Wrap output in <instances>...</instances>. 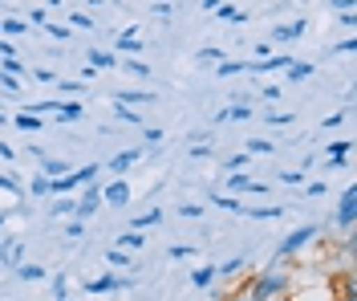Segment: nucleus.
<instances>
[{"label": "nucleus", "instance_id": "1", "mask_svg": "<svg viewBox=\"0 0 357 301\" xmlns=\"http://www.w3.org/2000/svg\"><path fill=\"white\" fill-rule=\"evenodd\" d=\"M292 277L289 273H260V277L252 281V293H248V301H276L289 293Z\"/></svg>", "mask_w": 357, "mask_h": 301}, {"label": "nucleus", "instance_id": "2", "mask_svg": "<svg viewBox=\"0 0 357 301\" xmlns=\"http://www.w3.org/2000/svg\"><path fill=\"white\" fill-rule=\"evenodd\" d=\"M73 200H77V216H73V220H89L93 212L102 208V179L86 184L82 187V196H73Z\"/></svg>", "mask_w": 357, "mask_h": 301}, {"label": "nucleus", "instance_id": "3", "mask_svg": "<svg viewBox=\"0 0 357 301\" xmlns=\"http://www.w3.org/2000/svg\"><path fill=\"white\" fill-rule=\"evenodd\" d=\"M223 184H227V191H223V196H264V191H268V184H260V179H252V175H244V171L227 175Z\"/></svg>", "mask_w": 357, "mask_h": 301}, {"label": "nucleus", "instance_id": "4", "mask_svg": "<svg viewBox=\"0 0 357 301\" xmlns=\"http://www.w3.org/2000/svg\"><path fill=\"white\" fill-rule=\"evenodd\" d=\"M312 236H317V224H305V228H296V232H289L284 240H280V249H276V256H296L305 244H309Z\"/></svg>", "mask_w": 357, "mask_h": 301}, {"label": "nucleus", "instance_id": "5", "mask_svg": "<svg viewBox=\"0 0 357 301\" xmlns=\"http://www.w3.org/2000/svg\"><path fill=\"white\" fill-rule=\"evenodd\" d=\"M102 204H106V208H126V204H130V184H126V179L102 184Z\"/></svg>", "mask_w": 357, "mask_h": 301}, {"label": "nucleus", "instance_id": "6", "mask_svg": "<svg viewBox=\"0 0 357 301\" xmlns=\"http://www.w3.org/2000/svg\"><path fill=\"white\" fill-rule=\"evenodd\" d=\"M305 33H309V21H305V17H296V21L276 24V29H272V41H268V45H284V41H296V37H305Z\"/></svg>", "mask_w": 357, "mask_h": 301}, {"label": "nucleus", "instance_id": "7", "mask_svg": "<svg viewBox=\"0 0 357 301\" xmlns=\"http://www.w3.org/2000/svg\"><path fill=\"white\" fill-rule=\"evenodd\" d=\"M24 265V244L21 240H0V269H21Z\"/></svg>", "mask_w": 357, "mask_h": 301}, {"label": "nucleus", "instance_id": "8", "mask_svg": "<svg viewBox=\"0 0 357 301\" xmlns=\"http://www.w3.org/2000/svg\"><path fill=\"white\" fill-rule=\"evenodd\" d=\"M337 224H341V228H354V224H357V191H354V187H345V191H341Z\"/></svg>", "mask_w": 357, "mask_h": 301}, {"label": "nucleus", "instance_id": "9", "mask_svg": "<svg viewBox=\"0 0 357 301\" xmlns=\"http://www.w3.org/2000/svg\"><path fill=\"white\" fill-rule=\"evenodd\" d=\"M126 285H134V277H114V273H102V277L86 281L89 293H110V289H126Z\"/></svg>", "mask_w": 357, "mask_h": 301}, {"label": "nucleus", "instance_id": "10", "mask_svg": "<svg viewBox=\"0 0 357 301\" xmlns=\"http://www.w3.org/2000/svg\"><path fill=\"white\" fill-rule=\"evenodd\" d=\"M142 159V147H126V151H118L110 163H106V171H114V175H122L126 167H134V163Z\"/></svg>", "mask_w": 357, "mask_h": 301}, {"label": "nucleus", "instance_id": "11", "mask_svg": "<svg viewBox=\"0 0 357 301\" xmlns=\"http://www.w3.org/2000/svg\"><path fill=\"white\" fill-rule=\"evenodd\" d=\"M114 102H122V106H146V102H158L151 90H122V94H114Z\"/></svg>", "mask_w": 357, "mask_h": 301}, {"label": "nucleus", "instance_id": "12", "mask_svg": "<svg viewBox=\"0 0 357 301\" xmlns=\"http://www.w3.org/2000/svg\"><path fill=\"white\" fill-rule=\"evenodd\" d=\"M118 53H122V57H130V61L142 53V41H138V33H134V29H126V33L118 37Z\"/></svg>", "mask_w": 357, "mask_h": 301}, {"label": "nucleus", "instance_id": "13", "mask_svg": "<svg viewBox=\"0 0 357 301\" xmlns=\"http://www.w3.org/2000/svg\"><path fill=\"white\" fill-rule=\"evenodd\" d=\"M248 118H252V106L236 102V106H223L220 115H215V122H248Z\"/></svg>", "mask_w": 357, "mask_h": 301}, {"label": "nucleus", "instance_id": "14", "mask_svg": "<svg viewBox=\"0 0 357 301\" xmlns=\"http://www.w3.org/2000/svg\"><path fill=\"white\" fill-rule=\"evenodd\" d=\"M142 244H146V240H142V232H122V236L114 240V249H118V253H126V256H130L134 249H142Z\"/></svg>", "mask_w": 357, "mask_h": 301}, {"label": "nucleus", "instance_id": "15", "mask_svg": "<svg viewBox=\"0 0 357 301\" xmlns=\"http://www.w3.org/2000/svg\"><path fill=\"white\" fill-rule=\"evenodd\" d=\"M158 220H162V208L142 212V216H134V220H130V232H146V228H155Z\"/></svg>", "mask_w": 357, "mask_h": 301}, {"label": "nucleus", "instance_id": "16", "mask_svg": "<svg viewBox=\"0 0 357 301\" xmlns=\"http://www.w3.org/2000/svg\"><path fill=\"white\" fill-rule=\"evenodd\" d=\"M215 17H220V21H227V24H244L248 21L244 8H236V4H215Z\"/></svg>", "mask_w": 357, "mask_h": 301}, {"label": "nucleus", "instance_id": "17", "mask_svg": "<svg viewBox=\"0 0 357 301\" xmlns=\"http://www.w3.org/2000/svg\"><path fill=\"white\" fill-rule=\"evenodd\" d=\"M89 66H93V70H114V66H118V53L93 49V53H89Z\"/></svg>", "mask_w": 357, "mask_h": 301}, {"label": "nucleus", "instance_id": "18", "mask_svg": "<svg viewBox=\"0 0 357 301\" xmlns=\"http://www.w3.org/2000/svg\"><path fill=\"white\" fill-rule=\"evenodd\" d=\"M240 212H244V216H252V220H280L289 208H276V204H272V208H240Z\"/></svg>", "mask_w": 357, "mask_h": 301}, {"label": "nucleus", "instance_id": "19", "mask_svg": "<svg viewBox=\"0 0 357 301\" xmlns=\"http://www.w3.org/2000/svg\"><path fill=\"white\" fill-rule=\"evenodd\" d=\"M114 118H118V122H126V126H142V115L130 110V106H122V102H114Z\"/></svg>", "mask_w": 357, "mask_h": 301}, {"label": "nucleus", "instance_id": "20", "mask_svg": "<svg viewBox=\"0 0 357 301\" xmlns=\"http://www.w3.org/2000/svg\"><path fill=\"white\" fill-rule=\"evenodd\" d=\"M49 212H53V216H77V200H73V196H57Z\"/></svg>", "mask_w": 357, "mask_h": 301}, {"label": "nucleus", "instance_id": "21", "mask_svg": "<svg viewBox=\"0 0 357 301\" xmlns=\"http://www.w3.org/2000/svg\"><path fill=\"white\" fill-rule=\"evenodd\" d=\"M82 115H86V110H82L77 102H61V106H57V122H77Z\"/></svg>", "mask_w": 357, "mask_h": 301}, {"label": "nucleus", "instance_id": "22", "mask_svg": "<svg viewBox=\"0 0 357 301\" xmlns=\"http://www.w3.org/2000/svg\"><path fill=\"white\" fill-rule=\"evenodd\" d=\"M312 70H317L312 61H292L289 66V82H305V78H312Z\"/></svg>", "mask_w": 357, "mask_h": 301}, {"label": "nucleus", "instance_id": "23", "mask_svg": "<svg viewBox=\"0 0 357 301\" xmlns=\"http://www.w3.org/2000/svg\"><path fill=\"white\" fill-rule=\"evenodd\" d=\"M211 281H215V269H211V265H203V269H195V273H191V285H195V289H207Z\"/></svg>", "mask_w": 357, "mask_h": 301}, {"label": "nucleus", "instance_id": "24", "mask_svg": "<svg viewBox=\"0 0 357 301\" xmlns=\"http://www.w3.org/2000/svg\"><path fill=\"white\" fill-rule=\"evenodd\" d=\"M272 151H276V147L268 139H248L244 142V155H272Z\"/></svg>", "mask_w": 357, "mask_h": 301}, {"label": "nucleus", "instance_id": "25", "mask_svg": "<svg viewBox=\"0 0 357 301\" xmlns=\"http://www.w3.org/2000/svg\"><path fill=\"white\" fill-rule=\"evenodd\" d=\"M24 191L41 200V196H49V179H45V175H33V179H29V187H24Z\"/></svg>", "mask_w": 357, "mask_h": 301}, {"label": "nucleus", "instance_id": "26", "mask_svg": "<svg viewBox=\"0 0 357 301\" xmlns=\"http://www.w3.org/2000/svg\"><path fill=\"white\" fill-rule=\"evenodd\" d=\"M24 29H29V24H24V21H17V17L0 21V33H4V37H17V33H24Z\"/></svg>", "mask_w": 357, "mask_h": 301}, {"label": "nucleus", "instance_id": "27", "mask_svg": "<svg viewBox=\"0 0 357 301\" xmlns=\"http://www.w3.org/2000/svg\"><path fill=\"white\" fill-rule=\"evenodd\" d=\"M13 122H17L21 131H41V118H37V115H29V110H24V115H17Z\"/></svg>", "mask_w": 357, "mask_h": 301}, {"label": "nucleus", "instance_id": "28", "mask_svg": "<svg viewBox=\"0 0 357 301\" xmlns=\"http://www.w3.org/2000/svg\"><path fill=\"white\" fill-rule=\"evenodd\" d=\"M17 277H21V281H41L45 269H41V265H21V269H17Z\"/></svg>", "mask_w": 357, "mask_h": 301}, {"label": "nucleus", "instance_id": "29", "mask_svg": "<svg viewBox=\"0 0 357 301\" xmlns=\"http://www.w3.org/2000/svg\"><path fill=\"white\" fill-rule=\"evenodd\" d=\"M0 187H4V191H8V196H13V200H21V196H24V187L17 184V179H13V175H0Z\"/></svg>", "mask_w": 357, "mask_h": 301}, {"label": "nucleus", "instance_id": "30", "mask_svg": "<svg viewBox=\"0 0 357 301\" xmlns=\"http://www.w3.org/2000/svg\"><path fill=\"white\" fill-rule=\"evenodd\" d=\"M199 61H227V49H199Z\"/></svg>", "mask_w": 357, "mask_h": 301}, {"label": "nucleus", "instance_id": "31", "mask_svg": "<svg viewBox=\"0 0 357 301\" xmlns=\"http://www.w3.org/2000/svg\"><path fill=\"white\" fill-rule=\"evenodd\" d=\"M211 204H220V208H227V212H240V200H236V196H211Z\"/></svg>", "mask_w": 357, "mask_h": 301}, {"label": "nucleus", "instance_id": "32", "mask_svg": "<svg viewBox=\"0 0 357 301\" xmlns=\"http://www.w3.org/2000/svg\"><path fill=\"white\" fill-rule=\"evenodd\" d=\"M231 73H244V61H220V78H231Z\"/></svg>", "mask_w": 357, "mask_h": 301}, {"label": "nucleus", "instance_id": "33", "mask_svg": "<svg viewBox=\"0 0 357 301\" xmlns=\"http://www.w3.org/2000/svg\"><path fill=\"white\" fill-rule=\"evenodd\" d=\"M195 253H199V244H175V249H167V256H175V260L178 256H195Z\"/></svg>", "mask_w": 357, "mask_h": 301}, {"label": "nucleus", "instance_id": "34", "mask_svg": "<svg viewBox=\"0 0 357 301\" xmlns=\"http://www.w3.org/2000/svg\"><path fill=\"white\" fill-rule=\"evenodd\" d=\"M240 269H244V260H227V265L215 269V277H231V273H240Z\"/></svg>", "mask_w": 357, "mask_h": 301}, {"label": "nucleus", "instance_id": "35", "mask_svg": "<svg viewBox=\"0 0 357 301\" xmlns=\"http://www.w3.org/2000/svg\"><path fill=\"white\" fill-rule=\"evenodd\" d=\"M69 24H77V29H93V17H89V13H69Z\"/></svg>", "mask_w": 357, "mask_h": 301}, {"label": "nucleus", "instance_id": "36", "mask_svg": "<svg viewBox=\"0 0 357 301\" xmlns=\"http://www.w3.org/2000/svg\"><path fill=\"white\" fill-rule=\"evenodd\" d=\"M126 73H134V78H151V70H146L142 61H130V57H126Z\"/></svg>", "mask_w": 357, "mask_h": 301}, {"label": "nucleus", "instance_id": "37", "mask_svg": "<svg viewBox=\"0 0 357 301\" xmlns=\"http://www.w3.org/2000/svg\"><path fill=\"white\" fill-rule=\"evenodd\" d=\"M301 179H305V171H284L280 175V184H289V187H301Z\"/></svg>", "mask_w": 357, "mask_h": 301}, {"label": "nucleus", "instance_id": "38", "mask_svg": "<svg viewBox=\"0 0 357 301\" xmlns=\"http://www.w3.org/2000/svg\"><path fill=\"white\" fill-rule=\"evenodd\" d=\"M178 216H187V220H199L203 208H199V204H183V208H178Z\"/></svg>", "mask_w": 357, "mask_h": 301}, {"label": "nucleus", "instance_id": "39", "mask_svg": "<svg viewBox=\"0 0 357 301\" xmlns=\"http://www.w3.org/2000/svg\"><path fill=\"white\" fill-rule=\"evenodd\" d=\"M0 86H4L8 94H17V90H21V78H8V73H0Z\"/></svg>", "mask_w": 357, "mask_h": 301}, {"label": "nucleus", "instance_id": "40", "mask_svg": "<svg viewBox=\"0 0 357 301\" xmlns=\"http://www.w3.org/2000/svg\"><path fill=\"white\" fill-rule=\"evenodd\" d=\"M49 21V8H33V13H29V21L24 24H45Z\"/></svg>", "mask_w": 357, "mask_h": 301}, {"label": "nucleus", "instance_id": "41", "mask_svg": "<svg viewBox=\"0 0 357 301\" xmlns=\"http://www.w3.org/2000/svg\"><path fill=\"white\" fill-rule=\"evenodd\" d=\"M49 37H53V41H66V37H69V24H49Z\"/></svg>", "mask_w": 357, "mask_h": 301}, {"label": "nucleus", "instance_id": "42", "mask_svg": "<svg viewBox=\"0 0 357 301\" xmlns=\"http://www.w3.org/2000/svg\"><path fill=\"white\" fill-rule=\"evenodd\" d=\"M244 163H248V155H231V159H227V175H236Z\"/></svg>", "mask_w": 357, "mask_h": 301}, {"label": "nucleus", "instance_id": "43", "mask_svg": "<svg viewBox=\"0 0 357 301\" xmlns=\"http://www.w3.org/2000/svg\"><path fill=\"white\" fill-rule=\"evenodd\" d=\"M264 122H272V126H289L292 115H264Z\"/></svg>", "mask_w": 357, "mask_h": 301}, {"label": "nucleus", "instance_id": "44", "mask_svg": "<svg viewBox=\"0 0 357 301\" xmlns=\"http://www.w3.org/2000/svg\"><path fill=\"white\" fill-rule=\"evenodd\" d=\"M53 298L66 301V277H53Z\"/></svg>", "mask_w": 357, "mask_h": 301}, {"label": "nucleus", "instance_id": "45", "mask_svg": "<svg viewBox=\"0 0 357 301\" xmlns=\"http://www.w3.org/2000/svg\"><path fill=\"white\" fill-rule=\"evenodd\" d=\"M354 49H357V41H354V37H349V41H341V45H337L333 53H341V57H349V53H354Z\"/></svg>", "mask_w": 357, "mask_h": 301}, {"label": "nucleus", "instance_id": "46", "mask_svg": "<svg viewBox=\"0 0 357 301\" xmlns=\"http://www.w3.org/2000/svg\"><path fill=\"white\" fill-rule=\"evenodd\" d=\"M106 256H110V265H126V260H130V256H126V253H118V249H110Z\"/></svg>", "mask_w": 357, "mask_h": 301}, {"label": "nucleus", "instance_id": "47", "mask_svg": "<svg viewBox=\"0 0 357 301\" xmlns=\"http://www.w3.org/2000/svg\"><path fill=\"white\" fill-rule=\"evenodd\" d=\"M207 155H211V147H199V142L191 147V159H207Z\"/></svg>", "mask_w": 357, "mask_h": 301}, {"label": "nucleus", "instance_id": "48", "mask_svg": "<svg viewBox=\"0 0 357 301\" xmlns=\"http://www.w3.org/2000/svg\"><path fill=\"white\" fill-rule=\"evenodd\" d=\"M69 240H77V236H82V220H69Z\"/></svg>", "mask_w": 357, "mask_h": 301}, {"label": "nucleus", "instance_id": "49", "mask_svg": "<svg viewBox=\"0 0 357 301\" xmlns=\"http://www.w3.org/2000/svg\"><path fill=\"white\" fill-rule=\"evenodd\" d=\"M57 86H61L66 94H82V82H57Z\"/></svg>", "mask_w": 357, "mask_h": 301}, {"label": "nucleus", "instance_id": "50", "mask_svg": "<svg viewBox=\"0 0 357 301\" xmlns=\"http://www.w3.org/2000/svg\"><path fill=\"white\" fill-rule=\"evenodd\" d=\"M13 155H17V151H13L8 142H0V159H13Z\"/></svg>", "mask_w": 357, "mask_h": 301}, {"label": "nucleus", "instance_id": "51", "mask_svg": "<svg viewBox=\"0 0 357 301\" xmlns=\"http://www.w3.org/2000/svg\"><path fill=\"white\" fill-rule=\"evenodd\" d=\"M4 220H8V212H0V228H4Z\"/></svg>", "mask_w": 357, "mask_h": 301}, {"label": "nucleus", "instance_id": "52", "mask_svg": "<svg viewBox=\"0 0 357 301\" xmlns=\"http://www.w3.org/2000/svg\"><path fill=\"white\" fill-rule=\"evenodd\" d=\"M231 301H248V298H231Z\"/></svg>", "mask_w": 357, "mask_h": 301}, {"label": "nucleus", "instance_id": "53", "mask_svg": "<svg viewBox=\"0 0 357 301\" xmlns=\"http://www.w3.org/2000/svg\"><path fill=\"white\" fill-rule=\"evenodd\" d=\"M276 301H284V298H276Z\"/></svg>", "mask_w": 357, "mask_h": 301}, {"label": "nucleus", "instance_id": "54", "mask_svg": "<svg viewBox=\"0 0 357 301\" xmlns=\"http://www.w3.org/2000/svg\"><path fill=\"white\" fill-rule=\"evenodd\" d=\"M345 301H349V298H345Z\"/></svg>", "mask_w": 357, "mask_h": 301}]
</instances>
